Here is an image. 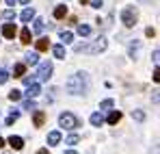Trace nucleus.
I'll return each mask as SVG.
<instances>
[{
    "label": "nucleus",
    "instance_id": "nucleus-1",
    "mask_svg": "<svg viewBox=\"0 0 160 154\" xmlns=\"http://www.w3.org/2000/svg\"><path fill=\"white\" fill-rule=\"evenodd\" d=\"M87 85H89V76L84 72H78V74L67 78V91L69 93H84Z\"/></svg>",
    "mask_w": 160,
    "mask_h": 154
},
{
    "label": "nucleus",
    "instance_id": "nucleus-2",
    "mask_svg": "<svg viewBox=\"0 0 160 154\" xmlns=\"http://www.w3.org/2000/svg\"><path fill=\"white\" fill-rule=\"evenodd\" d=\"M121 22H123V26H128V28H132V26L138 22V9H136L134 4L123 7V11H121Z\"/></svg>",
    "mask_w": 160,
    "mask_h": 154
},
{
    "label": "nucleus",
    "instance_id": "nucleus-3",
    "mask_svg": "<svg viewBox=\"0 0 160 154\" xmlns=\"http://www.w3.org/2000/svg\"><path fill=\"white\" fill-rule=\"evenodd\" d=\"M78 117L74 115V113H61L58 115V126L61 128H65V130H74V128H78Z\"/></svg>",
    "mask_w": 160,
    "mask_h": 154
},
{
    "label": "nucleus",
    "instance_id": "nucleus-4",
    "mask_svg": "<svg viewBox=\"0 0 160 154\" xmlns=\"http://www.w3.org/2000/svg\"><path fill=\"white\" fill-rule=\"evenodd\" d=\"M106 46H108L106 37H98V39L91 44V46H87V48H84V46H78L76 50H78V52H80V50H87V52H91V54H100V52L106 50Z\"/></svg>",
    "mask_w": 160,
    "mask_h": 154
},
{
    "label": "nucleus",
    "instance_id": "nucleus-5",
    "mask_svg": "<svg viewBox=\"0 0 160 154\" xmlns=\"http://www.w3.org/2000/svg\"><path fill=\"white\" fill-rule=\"evenodd\" d=\"M50 78H52V63L43 61L37 70V80H50Z\"/></svg>",
    "mask_w": 160,
    "mask_h": 154
},
{
    "label": "nucleus",
    "instance_id": "nucleus-6",
    "mask_svg": "<svg viewBox=\"0 0 160 154\" xmlns=\"http://www.w3.org/2000/svg\"><path fill=\"white\" fill-rule=\"evenodd\" d=\"M2 35H4L7 39H13V37L18 35V28H15V24H2Z\"/></svg>",
    "mask_w": 160,
    "mask_h": 154
},
{
    "label": "nucleus",
    "instance_id": "nucleus-7",
    "mask_svg": "<svg viewBox=\"0 0 160 154\" xmlns=\"http://www.w3.org/2000/svg\"><path fill=\"white\" fill-rule=\"evenodd\" d=\"M7 143H9L13 150H22V148H24V139H22V137H15V135H11Z\"/></svg>",
    "mask_w": 160,
    "mask_h": 154
},
{
    "label": "nucleus",
    "instance_id": "nucleus-8",
    "mask_svg": "<svg viewBox=\"0 0 160 154\" xmlns=\"http://www.w3.org/2000/svg\"><path fill=\"white\" fill-rule=\"evenodd\" d=\"M138 50H141V39H132L130 41V59H138Z\"/></svg>",
    "mask_w": 160,
    "mask_h": 154
},
{
    "label": "nucleus",
    "instance_id": "nucleus-9",
    "mask_svg": "<svg viewBox=\"0 0 160 154\" xmlns=\"http://www.w3.org/2000/svg\"><path fill=\"white\" fill-rule=\"evenodd\" d=\"M58 143H61V132L58 130L48 132V146H58Z\"/></svg>",
    "mask_w": 160,
    "mask_h": 154
},
{
    "label": "nucleus",
    "instance_id": "nucleus-10",
    "mask_svg": "<svg viewBox=\"0 0 160 154\" xmlns=\"http://www.w3.org/2000/svg\"><path fill=\"white\" fill-rule=\"evenodd\" d=\"M41 93V87L37 85V82H32V85H28V91H26V98H37Z\"/></svg>",
    "mask_w": 160,
    "mask_h": 154
},
{
    "label": "nucleus",
    "instance_id": "nucleus-11",
    "mask_svg": "<svg viewBox=\"0 0 160 154\" xmlns=\"http://www.w3.org/2000/svg\"><path fill=\"white\" fill-rule=\"evenodd\" d=\"M24 56H26V65H37L39 63V54L37 52H26Z\"/></svg>",
    "mask_w": 160,
    "mask_h": 154
},
{
    "label": "nucleus",
    "instance_id": "nucleus-12",
    "mask_svg": "<svg viewBox=\"0 0 160 154\" xmlns=\"http://www.w3.org/2000/svg\"><path fill=\"white\" fill-rule=\"evenodd\" d=\"M65 15H67V7H65V4H58V7L54 9V18H56V20H63Z\"/></svg>",
    "mask_w": 160,
    "mask_h": 154
},
{
    "label": "nucleus",
    "instance_id": "nucleus-13",
    "mask_svg": "<svg viewBox=\"0 0 160 154\" xmlns=\"http://www.w3.org/2000/svg\"><path fill=\"white\" fill-rule=\"evenodd\" d=\"M89 119H91L93 126H102V124H104V115H102V113H91Z\"/></svg>",
    "mask_w": 160,
    "mask_h": 154
},
{
    "label": "nucleus",
    "instance_id": "nucleus-14",
    "mask_svg": "<svg viewBox=\"0 0 160 154\" xmlns=\"http://www.w3.org/2000/svg\"><path fill=\"white\" fill-rule=\"evenodd\" d=\"M119 119H121V113H119V111H110V113L106 115V122H108V124H117Z\"/></svg>",
    "mask_w": 160,
    "mask_h": 154
},
{
    "label": "nucleus",
    "instance_id": "nucleus-15",
    "mask_svg": "<svg viewBox=\"0 0 160 154\" xmlns=\"http://www.w3.org/2000/svg\"><path fill=\"white\" fill-rule=\"evenodd\" d=\"M32 18H35V9H24V11H22V15H20V20H22V22H30Z\"/></svg>",
    "mask_w": 160,
    "mask_h": 154
},
{
    "label": "nucleus",
    "instance_id": "nucleus-16",
    "mask_svg": "<svg viewBox=\"0 0 160 154\" xmlns=\"http://www.w3.org/2000/svg\"><path fill=\"white\" fill-rule=\"evenodd\" d=\"M24 74H26V65H24V63H18V65L13 67V76L22 78V76H24Z\"/></svg>",
    "mask_w": 160,
    "mask_h": 154
},
{
    "label": "nucleus",
    "instance_id": "nucleus-17",
    "mask_svg": "<svg viewBox=\"0 0 160 154\" xmlns=\"http://www.w3.org/2000/svg\"><path fill=\"white\" fill-rule=\"evenodd\" d=\"M50 48V41L46 39V37H41V39H37V52H43Z\"/></svg>",
    "mask_w": 160,
    "mask_h": 154
},
{
    "label": "nucleus",
    "instance_id": "nucleus-18",
    "mask_svg": "<svg viewBox=\"0 0 160 154\" xmlns=\"http://www.w3.org/2000/svg\"><path fill=\"white\" fill-rule=\"evenodd\" d=\"M18 117H20V111H11V113H9V117L4 119V126H13V122H15Z\"/></svg>",
    "mask_w": 160,
    "mask_h": 154
},
{
    "label": "nucleus",
    "instance_id": "nucleus-19",
    "mask_svg": "<svg viewBox=\"0 0 160 154\" xmlns=\"http://www.w3.org/2000/svg\"><path fill=\"white\" fill-rule=\"evenodd\" d=\"M20 41L22 44H30V30L28 28H22L20 30Z\"/></svg>",
    "mask_w": 160,
    "mask_h": 154
},
{
    "label": "nucleus",
    "instance_id": "nucleus-20",
    "mask_svg": "<svg viewBox=\"0 0 160 154\" xmlns=\"http://www.w3.org/2000/svg\"><path fill=\"white\" fill-rule=\"evenodd\" d=\"M32 122H35V126H43L46 115H43V113H35V115H32Z\"/></svg>",
    "mask_w": 160,
    "mask_h": 154
},
{
    "label": "nucleus",
    "instance_id": "nucleus-21",
    "mask_svg": "<svg viewBox=\"0 0 160 154\" xmlns=\"http://www.w3.org/2000/svg\"><path fill=\"white\" fill-rule=\"evenodd\" d=\"M78 35H82V37H89V35H91V26H89V24H80V26H78Z\"/></svg>",
    "mask_w": 160,
    "mask_h": 154
},
{
    "label": "nucleus",
    "instance_id": "nucleus-22",
    "mask_svg": "<svg viewBox=\"0 0 160 154\" xmlns=\"http://www.w3.org/2000/svg\"><path fill=\"white\" fill-rule=\"evenodd\" d=\"M43 28H46V24H43V20H35V24H32V30L39 35V33H43Z\"/></svg>",
    "mask_w": 160,
    "mask_h": 154
},
{
    "label": "nucleus",
    "instance_id": "nucleus-23",
    "mask_svg": "<svg viewBox=\"0 0 160 154\" xmlns=\"http://www.w3.org/2000/svg\"><path fill=\"white\" fill-rule=\"evenodd\" d=\"M61 41H63V44H72V41H74V35L67 33V30H63V33H61Z\"/></svg>",
    "mask_w": 160,
    "mask_h": 154
},
{
    "label": "nucleus",
    "instance_id": "nucleus-24",
    "mask_svg": "<svg viewBox=\"0 0 160 154\" xmlns=\"http://www.w3.org/2000/svg\"><path fill=\"white\" fill-rule=\"evenodd\" d=\"M52 52H54L56 59H65V48H63V46H54Z\"/></svg>",
    "mask_w": 160,
    "mask_h": 154
},
{
    "label": "nucleus",
    "instance_id": "nucleus-25",
    "mask_svg": "<svg viewBox=\"0 0 160 154\" xmlns=\"http://www.w3.org/2000/svg\"><path fill=\"white\" fill-rule=\"evenodd\" d=\"M22 98V91H18V89H13V91H9V100H13V102H18Z\"/></svg>",
    "mask_w": 160,
    "mask_h": 154
},
{
    "label": "nucleus",
    "instance_id": "nucleus-26",
    "mask_svg": "<svg viewBox=\"0 0 160 154\" xmlns=\"http://www.w3.org/2000/svg\"><path fill=\"white\" fill-rule=\"evenodd\" d=\"M132 117L136 122H143V119H145V113H143V111H132Z\"/></svg>",
    "mask_w": 160,
    "mask_h": 154
},
{
    "label": "nucleus",
    "instance_id": "nucleus-27",
    "mask_svg": "<svg viewBox=\"0 0 160 154\" xmlns=\"http://www.w3.org/2000/svg\"><path fill=\"white\" fill-rule=\"evenodd\" d=\"M7 80H9V72H7V70L2 67V70H0V85H4Z\"/></svg>",
    "mask_w": 160,
    "mask_h": 154
},
{
    "label": "nucleus",
    "instance_id": "nucleus-28",
    "mask_svg": "<svg viewBox=\"0 0 160 154\" xmlns=\"http://www.w3.org/2000/svg\"><path fill=\"white\" fill-rule=\"evenodd\" d=\"M78 141H80L78 135H69V137H67V143H69V146H76Z\"/></svg>",
    "mask_w": 160,
    "mask_h": 154
},
{
    "label": "nucleus",
    "instance_id": "nucleus-29",
    "mask_svg": "<svg viewBox=\"0 0 160 154\" xmlns=\"http://www.w3.org/2000/svg\"><path fill=\"white\" fill-rule=\"evenodd\" d=\"M22 106H24V109H26V111H35V109H37V104L32 102V100H26V102L22 104Z\"/></svg>",
    "mask_w": 160,
    "mask_h": 154
},
{
    "label": "nucleus",
    "instance_id": "nucleus-30",
    "mask_svg": "<svg viewBox=\"0 0 160 154\" xmlns=\"http://www.w3.org/2000/svg\"><path fill=\"white\" fill-rule=\"evenodd\" d=\"M13 18H15V13H13L11 9H7V11L2 13V20H13Z\"/></svg>",
    "mask_w": 160,
    "mask_h": 154
},
{
    "label": "nucleus",
    "instance_id": "nucleus-31",
    "mask_svg": "<svg viewBox=\"0 0 160 154\" xmlns=\"http://www.w3.org/2000/svg\"><path fill=\"white\" fill-rule=\"evenodd\" d=\"M112 100H102V104H100V106H102V109H104V111H108V109H112Z\"/></svg>",
    "mask_w": 160,
    "mask_h": 154
},
{
    "label": "nucleus",
    "instance_id": "nucleus-32",
    "mask_svg": "<svg viewBox=\"0 0 160 154\" xmlns=\"http://www.w3.org/2000/svg\"><path fill=\"white\" fill-rule=\"evenodd\" d=\"M152 102L160 104V91H154V93H152Z\"/></svg>",
    "mask_w": 160,
    "mask_h": 154
},
{
    "label": "nucleus",
    "instance_id": "nucleus-33",
    "mask_svg": "<svg viewBox=\"0 0 160 154\" xmlns=\"http://www.w3.org/2000/svg\"><path fill=\"white\" fill-rule=\"evenodd\" d=\"M154 63L160 65V48H158V50H154Z\"/></svg>",
    "mask_w": 160,
    "mask_h": 154
},
{
    "label": "nucleus",
    "instance_id": "nucleus-34",
    "mask_svg": "<svg viewBox=\"0 0 160 154\" xmlns=\"http://www.w3.org/2000/svg\"><path fill=\"white\" fill-rule=\"evenodd\" d=\"M102 4H104V2H102V0H91V7H93V9H100V7H102Z\"/></svg>",
    "mask_w": 160,
    "mask_h": 154
},
{
    "label": "nucleus",
    "instance_id": "nucleus-35",
    "mask_svg": "<svg viewBox=\"0 0 160 154\" xmlns=\"http://www.w3.org/2000/svg\"><path fill=\"white\" fill-rule=\"evenodd\" d=\"M35 82V76H24V85H32Z\"/></svg>",
    "mask_w": 160,
    "mask_h": 154
},
{
    "label": "nucleus",
    "instance_id": "nucleus-36",
    "mask_svg": "<svg viewBox=\"0 0 160 154\" xmlns=\"http://www.w3.org/2000/svg\"><path fill=\"white\" fill-rule=\"evenodd\" d=\"M145 35H147V37H154V35H156V30H154V28H152V26H149V28H147V30H145Z\"/></svg>",
    "mask_w": 160,
    "mask_h": 154
},
{
    "label": "nucleus",
    "instance_id": "nucleus-37",
    "mask_svg": "<svg viewBox=\"0 0 160 154\" xmlns=\"http://www.w3.org/2000/svg\"><path fill=\"white\" fill-rule=\"evenodd\" d=\"M154 80L160 82V67H156V72H154Z\"/></svg>",
    "mask_w": 160,
    "mask_h": 154
},
{
    "label": "nucleus",
    "instance_id": "nucleus-38",
    "mask_svg": "<svg viewBox=\"0 0 160 154\" xmlns=\"http://www.w3.org/2000/svg\"><path fill=\"white\" fill-rule=\"evenodd\" d=\"M37 154H48V150H46V148H41V150H39Z\"/></svg>",
    "mask_w": 160,
    "mask_h": 154
},
{
    "label": "nucleus",
    "instance_id": "nucleus-39",
    "mask_svg": "<svg viewBox=\"0 0 160 154\" xmlns=\"http://www.w3.org/2000/svg\"><path fill=\"white\" fill-rule=\"evenodd\" d=\"M65 154H78V152H76V150H67Z\"/></svg>",
    "mask_w": 160,
    "mask_h": 154
},
{
    "label": "nucleus",
    "instance_id": "nucleus-40",
    "mask_svg": "<svg viewBox=\"0 0 160 154\" xmlns=\"http://www.w3.org/2000/svg\"><path fill=\"white\" fill-rule=\"evenodd\" d=\"M80 4H89V0H80Z\"/></svg>",
    "mask_w": 160,
    "mask_h": 154
},
{
    "label": "nucleus",
    "instance_id": "nucleus-41",
    "mask_svg": "<svg viewBox=\"0 0 160 154\" xmlns=\"http://www.w3.org/2000/svg\"><path fill=\"white\" fill-rule=\"evenodd\" d=\"M4 2H7V4H13V2H15V0H4Z\"/></svg>",
    "mask_w": 160,
    "mask_h": 154
},
{
    "label": "nucleus",
    "instance_id": "nucleus-42",
    "mask_svg": "<svg viewBox=\"0 0 160 154\" xmlns=\"http://www.w3.org/2000/svg\"><path fill=\"white\" fill-rule=\"evenodd\" d=\"M2 146H4V139H2V137H0V148H2Z\"/></svg>",
    "mask_w": 160,
    "mask_h": 154
},
{
    "label": "nucleus",
    "instance_id": "nucleus-43",
    "mask_svg": "<svg viewBox=\"0 0 160 154\" xmlns=\"http://www.w3.org/2000/svg\"><path fill=\"white\" fill-rule=\"evenodd\" d=\"M20 2H22V4H28V2H30V0H20Z\"/></svg>",
    "mask_w": 160,
    "mask_h": 154
}]
</instances>
